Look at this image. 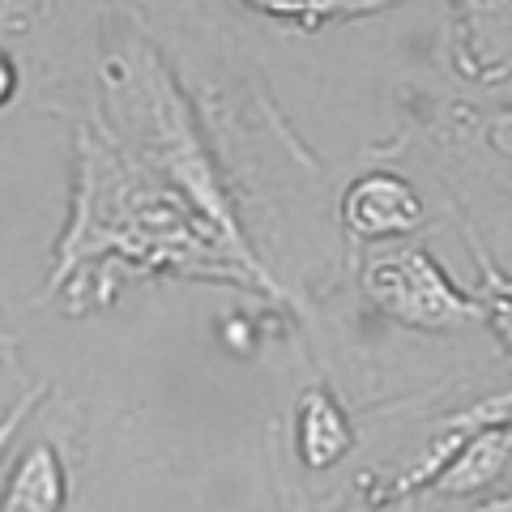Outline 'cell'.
Returning <instances> with one entry per match:
<instances>
[{
  "label": "cell",
  "instance_id": "obj_9",
  "mask_svg": "<svg viewBox=\"0 0 512 512\" xmlns=\"http://www.w3.org/2000/svg\"><path fill=\"white\" fill-rule=\"evenodd\" d=\"M73 495L69 466L52 440L26 444L0 491V512H64Z\"/></svg>",
  "mask_w": 512,
  "mask_h": 512
},
{
  "label": "cell",
  "instance_id": "obj_7",
  "mask_svg": "<svg viewBox=\"0 0 512 512\" xmlns=\"http://www.w3.org/2000/svg\"><path fill=\"white\" fill-rule=\"evenodd\" d=\"M291 427H295V457L303 461V470H312V474L342 466L359 444V431L350 423L346 406L329 393V384H308V389L299 393Z\"/></svg>",
  "mask_w": 512,
  "mask_h": 512
},
{
  "label": "cell",
  "instance_id": "obj_6",
  "mask_svg": "<svg viewBox=\"0 0 512 512\" xmlns=\"http://www.w3.org/2000/svg\"><path fill=\"white\" fill-rule=\"evenodd\" d=\"M457 69L474 82H500L512 52V0H453Z\"/></svg>",
  "mask_w": 512,
  "mask_h": 512
},
{
  "label": "cell",
  "instance_id": "obj_10",
  "mask_svg": "<svg viewBox=\"0 0 512 512\" xmlns=\"http://www.w3.org/2000/svg\"><path fill=\"white\" fill-rule=\"evenodd\" d=\"M244 5L295 30H320L333 22L372 18V13L397 5V0H244Z\"/></svg>",
  "mask_w": 512,
  "mask_h": 512
},
{
  "label": "cell",
  "instance_id": "obj_11",
  "mask_svg": "<svg viewBox=\"0 0 512 512\" xmlns=\"http://www.w3.org/2000/svg\"><path fill=\"white\" fill-rule=\"evenodd\" d=\"M470 248H474V261H478V274H483V291H478V303H483V320L495 329V338L508 346L512 355V282L491 265V256L483 252V244L470 235Z\"/></svg>",
  "mask_w": 512,
  "mask_h": 512
},
{
  "label": "cell",
  "instance_id": "obj_4",
  "mask_svg": "<svg viewBox=\"0 0 512 512\" xmlns=\"http://www.w3.org/2000/svg\"><path fill=\"white\" fill-rule=\"evenodd\" d=\"M500 419H512V389L504 393H487L478 397V402L453 410L448 419H440L431 427V436L414 448L410 461L397 474H367L363 478V491H367V508H393L402 500H414V495H423L431 483H436V474L461 453V444H466L474 431H483Z\"/></svg>",
  "mask_w": 512,
  "mask_h": 512
},
{
  "label": "cell",
  "instance_id": "obj_5",
  "mask_svg": "<svg viewBox=\"0 0 512 512\" xmlns=\"http://www.w3.org/2000/svg\"><path fill=\"white\" fill-rule=\"evenodd\" d=\"M342 231L350 244H389L423 231L427 205L419 188L393 171H367L342 192Z\"/></svg>",
  "mask_w": 512,
  "mask_h": 512
},
{
  "label": "cell",
  "instance_id": "obj_13",
  "mask_svg": "<svg viewBox=\"0 0 512 512\" xmlns=\"http://www.w3.org/2000/svg\"><path fill=\"white\" fill-rule=\"evenodd\" d=\"M483 137H487V146H491L495 154H504L508 163H512V107L491 111L487 124H483Z\"/></svg>",
  "mask_w": 512,
  "mask_h": 512
},
{
  "label": "cell",
  "instance_id": "obj_15",
  "mask_svg": "<svg viewBox=\"0 0 512 512\" xmlns=\"http://www.w3.org/2000/svg\"><path fill=\"white\" fill-rule=\"evenodd\" d=\"M470 512H512V483L491 487L487 495H478Z\"/></svg>",
  "mask_w": 512,
  "mask_h": 512
},
{
  "label": "cell",
  "instance_id": "obj_14",
  "mask_svg": "<svg viewBox=\"0 0 512 512\" xmlns=\"http://www.w3.org/2000/svg\"><path fill=\"white\" fill-rule=\"evenodd\" d=\"M18 86H22V73L18 64H13V56L0 47V111H5L13 99H18Z\"/></svg>",
  "mask_w": 512,
  "mask_h": 512
},
{
  "label": "cell",
  "instance_id": "obj_2",
  "mask_svg": "<svg viewBox=\"0 0 512 512\" xmlns=\"http://www.w3.org/2000/svg\"><path fill=\"white\" fill-rule=\"evenodd\" d=\"M107 90H111V99H116V111L124 116L128 133H133L137 158H146V167L158 175V180L180 192L192 210L210 222L244 261H256L244 231H239V218L231 210L227 188H222L214 154L201 141L197 124L188 116L184 94L175 86V77L163 69V60L158 56H137V60L124 56L120 77L107 73Z\"/></svg>",
  "mask_w": 512,
  "mask_h": 512
},
{
  "label": "cell",
  "instance_id": "obj_8",
  "mask_svg": "<svg viewBox=\"0 0 512 512\" xmlns=\"http://www.w3.org/2000/svg\"><path fill=\"white\" fill-rule=\"evenodd\" d=\"M508 461H512V419H500L483 431H474L423 495H436V500H478V495H487L504 478Z\"/></svg>",
  "mask_w": 512,
  "mask_h": 512
},
{
  "label": "cell",
  "instance_id": "obj_1",
  "mask_svg": "<svg viewBox=\"0 0 512 512\" xmlns=\"http://www.w3.org/2000/svg\"><path fill=\"white\" fill-rule=\"evenodd\" d=\"M56 278L64 282L82 261H124L154 274H188V278H227L256 282L278 295L274 278L256 261H244L210 222H205L175 188H167L154 171H146L116 141L77 137V192L73 218L60 239Z\"/></svg>",
  "mask_w": 512,
  "mask_h": 512
},
{
  "label": "cell",
  "instance_id": "obj_3",
  "mask_svg": "<svg viewBox=\"0 0 512 512\" xmlns=\"http://www.w3.org/2000/svg\"><path fill=\"white\" fill-rule=\"evenodd\" d=\"M359 286L372 308L419 333H448L461 325H483L478 295L444 274V265L419 244H389L363 256Z\"/></svg>",
  "mask_w": 512,
  "mask_h": 512
},
{
  "label": "cell",
  "instance_id": "obj_12",
  "mask_svg": "<svg viewBox=\"0 0 512 512\" xmlns=\"http://www.w3.org/2000/svg\"><path fill=\"white\" fill-rule=\"evenodd\" d=\"M52 393L47 389V384H35V389H26L18 402H13L5 414H0V461H5V453H9V444H13V436H18V431L26 427V419L30 414H35L39 406H43V397Z\"/></svg>",
  "mask_w": 512,
  "mask_h": 512
}]
</instances>
